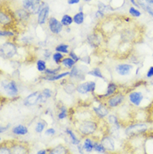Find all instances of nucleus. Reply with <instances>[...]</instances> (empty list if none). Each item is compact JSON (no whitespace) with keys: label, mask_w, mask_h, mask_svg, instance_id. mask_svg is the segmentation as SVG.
I'll return each mask as SVG.
<instances>
[{"label":"nucleus","mask_w":153,"mask_h":154,"mask_svg":"<svg viewBox=\"0 0 153 154\" xmlns=\"http://www.w3.org/2000/svg\"><path fill=\"white\" fill-rule=\"evenodd\" d=\"M97 130V123L91 120L83 121L78 127V131L83 136H90L94 134Z\"/></svg>","instance_id":"obj_1"},{"label":"nucleus","mask_w":153,"mask_h":154,"mask_svg":"<svg viewBox=\"0 0 153 154\" xmlns=\"http://www.w3.org/2000/svg\"><path fill=\"white\" fill-rule=\"evenodd\" d=\"M22 5L23 8H25L30 14H38L40 10L45 6L44 3H40L36 0H23Z\"/></svg>","instance_id":"obj_2"},{"label":"nucleus","mask_w":153,"mask_h":154,"mask_svg":"<svg viewBox=\"0 0 153 154\" xmlns=\"http://www.w3.org/2000/svg\"><path fill=\"white\" fill-rule=\"evenodd\" d=\"M147 125L145 123H136L130 125L126 128V134L128 137H136L138 135L142 134L147 131Z\"/></svg>","instance_id":"obj_3"},{"label":"nucleus","mask_w":153,"mask_h":154,"mask_svg":"<svg viewBox=\"0 0 153 154\" xmlns=\"http://www.w3.org/2000/svg\"><path fill=\"white\" fill-rule=\"evenodd\" d=\"M1 56L7 59H10L15 56L17 54V47L12 42H6L1 46L0 49Z\"/></svg>","instance_id":"obj_4"},{"label":"nucleus","mask_w":153,"mask_h":154,"mask_svg":"<svg viewBox=\"0 0 153 154\" xmlns=\"http://www.w3.org/2000/svg\"><path fill=\"white\" fill-rule=\"evenodd\" d=\"M2 85L4 91L10 96H16L19 93V89L15 81H2Z\"/></svg>","instance_id":"obj_5"},{"label":"nucleus","mask_w":153,"mask_h":154,"mask_svg":"<svg viewBox=\"0 0 153 154\" xmlns=\"http://www.w3.org/2000/svg\"><path fill=\"white\" fill-rule=\"evenodd\" d=\"M48 25H49L50 30L54 35H59L63 30V24L61 22L54 17H51L48 19Z\"/></svg>","instance_id":"obj_6"},{"label":"nucleus","mask_w":153,"mask_h":154,"mask_svg":"<svg viewBox=\"0 0 153 154\" xmlns=\"http://www.w3.org/2000/svg\"><path fill=\"white\" fill-rule=\"evenodd\" d=\"M125 99V96L121 93H117L113 95L111 97H109L106 102L108 107L110 108H115L119 106L123 102V100Z\"/></svg>","instance_id":"obj_7"},{"label":"nucleus","mask_w":153,"mask_h":154,"mask_svg":"<svg viewBox=\"0 0 153 154\" xmlns=\"http://www.w3.org/2000/svg\"><path fill=\"white\" fill-rule=\"evenodd\" d=\"M129 100L131 104L135 106H139L142 104V100L144 99V96L142 92L140 91H133L129 94L128 96Z\"/></svg>","instance_id":"obj_8"},{"label":"nucleus","mask_w":153,"mask_h":154,"mask_svg":"<svg viewBox=\"0 0 153 154\" xmlns=\"http://www.w3.org/2000/svg\"><path fill=\"white\" fill-rule=\"evenodd\" d=\"M39 98H40V92L36 91V92L32 93L24 99L23 104H24V106H35L38 102H39Z\"/></svg>","instance_id":"obj_9"},{"label":"nucleus","mask_w":153,"mask_h":154,"mask_svg":"<svg viewBox=\"0 0 153 154\" xmlns=\"http://www.w3.org/2000/svg\"><path fill=\"white\" fill-rule=\"evenodd\" d=\"M13 21V16L8 13V11H5L2 8L1 13H0V23L2 26H6L11 24Z\"/></svg>","instance_id":"obj_10"},{"label":"nucleus","mask_w":153,"mask_h":154,"mask_svg":"<svg viewBox=\"0 0 153 154\" xmlns=\"http://www.w3.org/2000/svg\"><path fill=\"white\" fill-rule=\"evenodd\" d=\"M132 69V66L129 64H120L115 67V71L121 76L128 75Z\"/></svg>","instance_id":"obj_11"},{"label":"nucleus","mask_w":153,"mask_h":154,"mask_svg":"<svg viewBox=\"0 0 153 154\" xmlns=\"http://www.w3.org/2000/svg\"><path fill=\"white\" fill-rule=\"evenodd\" d=\"M49 13H50V8L48 5H45L44 8L40 10L38 14V23L42 25L46 23L49 17Z\"/></svg>","instance_id":"obj_12"},{"label":"nucleus","mask_w":153,"mask_h":154,"mask_svg":"<svg viewBox=\"0 0 153 154\" xmlns=\"http://www.w3.org/2000/svg\"><path fill=\"white\" fill-rule=\"evenodd\" d=\"M94 112L99 118H104L109 114V108L107 105L100 104L96 107H94Z\"/></svg>","instance_id":"obj_13"},{"label":"nucleus","mask_w":153,"mask_h":154,"mask_svg":"<svg viewBox=\"0 0 153 154\" xmlns=\"http://www.w3.org/2000/svg\"><path fill=\"white\" fill-rule=\"evenodd\" d=\"M12 151V154H29V149L24 144H14L10 147Z\"/></svg>","instance_id":"obj_14"},{"label":"nucleus","mask_w":153,"mask_h":154,"mask_svg":"<svg viewBox=\"0 0 153 154\" xmlns=\"http://www.w3.org/2000/svg\"><path fill=\"white\" fill-rule=\"evenodd\" d=\"M101 144L103 145L106 150L114 151L115 150V143L111 137H104L101 139Z\"/></svg>","instance_id":"obj_15"},{"label":"nucleus","mask_w":153,"mask_h":154,"mask_svg":"<svg viewBox=\"0 0 153 154\" xmlns=\"http://www.w3.org/2000/svg\"><path fill=\"white\" fill-rule=\"evenodd\" d=\"M15 15L19 20H21V21H26V20H28V19H29L30 14H29L25 8H18V9H16Z\"/></svg>","instance_id":"obj_16"},{"label":"nucleus","mask_w":153,"mask_h":154,"mask_svg":"<svg viewBox=\"0 0 153 154\" xmlns=\"http://www.w3.org/2000/svg\"><path fill=\"white\" fill-rule=\"evenodd\" d=\"M117 89H118V86L115 83H113V82L109 83L107 85V88H106V92L104 95V97L109 98L113 95H115V92L117 91Z\"/></svg>","instance_id":"obj_17"},{"label":"nucleus","mask_w":153,"mask_h":154,"mask_svg":"<svg viewBox=\"0 0 153 154\" xmlns=\"http://www.w3.org/2000/svg\"><path fill=\"white\" fill-rule=\"evenodd\" d=\"M69 151L64 145H58L54 148H52L48 154H68Z\"/></svg>","instance_id":"obj_18"},{"label":"nucleus","mask_w":153,"mask_h":154,"mask_svg":"<svg viewBox=\"0 0 153 154\" xmlns=\"http://www.w3.org/2000/svg\"><path fill=\"white\" fill-rule=\"evenodd\" d=\"M13 133L15 135H19V136H23V135L27 134L28 133V128L23 125H19L16 126L13 129H12Z\"/></svg>","instance_id":"obj_19"},{"label":"nucleus","mask_w":153,"mask_h":154,"mask_svg":"<svg viewBox=\"0 0 153 154\" xmlns=\"http://www.w3.org/2000/svg\"><path fill=\"white\" fill-rule=\"evenodd\" d=\"M82 146H83V149H84V150H85L86 152H92V150L94 149L95 143L92 141L91 138L87 137V138L84 139V144L82 145Z\"/></svg>","instance_id":"obj_20"},{"label":"nucleus","mask_w":153,"mask_h":154,"mask_svg":"<svg viewBox=\"0 0 153 154\" xmlns=\"http://www.w3.org/2000/svg\"><path fill=\"white\" fill-rule=\"evenodd\" d=\"M75 64L76 62L70 57L64 58V60L61 62L62 66H64L66 69H72L74 66H75Z\"/></svg>","instance_id":"obj_21"},{"label":"nucleus","mask_w":153,"mask_h":154,"mask_svg":"<svg viewBox=\"0 0 153 154\" xmlns=\"http://www.w3.org/2000/svg\"><path fill=\"white\" fill-rule=\"evenodd\" d=\"M70 75V71H65V72H63V73L57 74L55 75H53V76H46L44 79L47 80V81H59L60 79H63L65 78L67 75Z\"/></svg>","instance_id":"obj_22"},{"label":"nucleus","mask_w":153,"mask_h":154,"mask_svg":"<svg viewBox=\"0 0 153 154\" xmlns=\"http://www.w3.org/2000/svg\"><path fill=\"white\" fill-rule=\"evenodd\" d=\"M52 91L50 89H44L42 92L40 93V98H39V102H44L46 100L51 97Z\"/></svg>","instance_id":"obj_23"},{"label":"nucleus","mask_w":153,"mask_h":154,"mask_svg":"<svg viewBox=\"0 0 153 154\" xmlns=\"http://www.w3.org/2000/svg\"><path fill=\"white\" fill-rule=\"evenodd\" d=\"M73 20H74V22L76 23V24L81 25V24L84 23V14L82 11L77 13L76 14H75L74 17H73Z\"/></svg>","instance_id":"obj_24"},{"label":"nucleus","mask_w":153,"mask_h":154,"mask_svg":"<svg viewBox=\"0 0 153 154\" xmlns=\"http://www.w3.org/2000/svg\"><path fill=\"white\" fill-rule=\"evenodd\" d=\"M137 4H139V5H141V6H142V8H143V9L147 12L151 16V17L153 18V8L150 6L149 4H145L142 0H138Z\"/></svg>","instance_id":"obj_25"},{"label":"nucleus","mask_w":153,"mask_h":154,"mask_svg":"<svg viewBox=\"0 0 153 154\" xmlns=\"http://www.w3.org/2000/svg\"><path fill=\"white\" fill-rule=\"evenodd\" d=\"M56 52H60L62 54H69V45L65 44H60L58 46L55 47Z\"/></svg>","instance_id":"obj_26"},{"label":"nucleus","mask_w":153,"mask_h":154,"mask_svg":"<svg viewBox=\"0 0 153 154\" xmlns=\"http://www.w3.org/2000/svg\"><path fill=\"white\" fill-rule=\"evenodd\" d=\"M60 22L63 24V26H69L74 22V20H73V18L70 15H69V14H65V15H63V17H62Z\"/></svg>","instance_id":"obj_27"},{"label":"nucleus","mask_w":153,"mask_h":154,"mask_svg":"<svg viewBox=\"0 0 153 154\" xmlns=\"http://www.w3.org/2000/svg\"><path fill=\"white\" fill-rule=\"evenodd\" d=\"M76 91L80 93V94H82V95H84V94L88 93L87 82H84V83H81L80 85H77Z\"/></svg>","instance_id":"obj_28"},{"label":"nucleus","mask_w":153,"mask_h":154,"mask_svg":"<svg viewBox=\"0 0 153 154\" xmlns=\"http://www.w3.org/2000/svg\"><path fill=\"white\" fill-rule=\"evenodd\" d=\"M66 132L68 133V135L69 136V137H70V140H71V143L74 144V145H76V146H78L79 144H80V140L77 138L76 136H75V134L71 130H69V129H66Z\"/></svg>","instance_id":"obj_29"},{"label":"nucleus","mask_w":153,"mask_h":154,"mask_svg":"<svg viewBox=\"0 0 153 154\" xmlns=\"http://www.w3.org/2000/svg\"><path fill=\"white\" fill-rule=\"evenodd\" d=\"M36 66H37V69L39 72H44L47 68H46V63L44 60H38L36 62Z\"/></svg>","instance_id":"obj_30"},{"label":"nucleus","mask_w":153,"mask_h":154,"mask_svg":"<svg viewBox=\"0 0 153 154\" xmlns=\"http://www.w3.org/2000/svg\"><path fill=\"white\" fill-rule=\"evenodd\" d=\"M76 85L75 84H72V83H69V84H66L64 87V90L66 93L68 94H73L76 91Z\"/></svg>","instance_id":"obj_31"},{"label":"nucleus","mask_w":153,"mask_h":154,"mask_svg":"<svg viewBox=\"0 0 153 154\" xmlns=\"http://www.w3.org/2000/svg\"><path fill=\"white\" fill-rule=\"evenodd\" d=\"M53 60H54V61L56 63V65H60L61 64L62 60H64V56H63V54L62 53H60V52H55L54 54H53Z\"/></svg>","instance_id":"obj_32"},{"label":"nucleus","mask_w":153,"mask_h":154,"mask_svg":"<svg viewBox=\"0 0 153 154\" xmlns=\"http://www.w3.org/2000/svg\"><path fill=\"white\" fill-rule=\"evenodd\" d=\"M88 75H93L94 77H98V78H100V79H103L104 76L102 73H101V70L99 69V68H95L94 69H92L90 71L87 72Z\"/></svg>","instance_id":"obj_33"},{"label":"nucleus","mask_w":153,"mask_h":154,"mask_svg":"<svg viewBox=\"0 0 153 154\" xmlns=\"http://www.w3.org/2000/svg\"><path fill=\"white\" fill-rule=\"evenodd\" d=\"M60 69H61V67L59 66L58 68H55V69H47L44 71V73L47 75V76H53V75H57Z\"/></svg>","instance_id":"obj_34"},{"label":"nucleus","mask_w":153,"mask_h":154,"mask_svg":"<svg viewBox=\"0 0 153 154\" xmlns=\"http://www.w3.org/2000/svg\"><path fill=\"white\" fill-rule=\"evenodd\" d=\"M129 14L132 17H135V18H138V17H140V16L142 15V13L139 11L138 9L134 8V7H130V8H129Z\"/></svg>","instance_id":"obj_35"},{"label":"nucleus","mask_w":153,"mask_h":154,"mask_svg":"<svg viewBox=\"0 0 153 154\" xmlns=\"http://www.w3.org/2000/svg\"><path fill=\"white\" fill-rule=\"evenodd\" d=\"M46 124L44 122H38L37 125H36V127H35V131L36 132H38V133H40V132H42L44 130V128H45Z\"/></svg>","instance_id":"obj_36"},{"label":"nucleus","mask_w":153,"mask_h":154,"mask_svg":"<svg viewBox=\"0 0 153 154\" xmlns=\"http://www.w3.org/2000/svg\"><path fill=\"white\" fill-rule=\"evenodd\" d=\"M0 36L1 37H13L14 36V33L11 30H5V29H2L0 31Z\"/></svg>","instance_id":"obj_37"},{"label":"nucleus","mask_w":153,"mask_h":154,"mask_svg":"<svg viewBox=\"0 0 153 154\" xmlns=\"http://www.w3.org/2000/svg\"><path fill=\"white\" fill-rule=\"evenodd\" d=\"M68 116V112H67V109L65 107H62L60 109V112L58 114V118L60 120H63L67 117Z\"/></svg>","instance_id":"obj_38"},{"label":"nucleus","mask_w":153,"mask_h":154,"mask_svg":"<svg viewBox=\"0 0 153 154\" xmlns=\"http://www.w3.org/2000/svg\"><path fill=\"white\" fill-rule=\"evenodd\" d=\"M108 121L109 122L114 126H119L118 123V119H117V116H115L114 115H110L108 116Z\"/></svg>","instance_id":"obj_39"},{"label":"nucleus","mask_w":153,"mask_h":154,"mask_svg":"<svg viewBox=\"0 0 153 154\" xmlns=\"http://www.w3.org/2000/svg\"><path fill=\"white\" fill-rule=\"evenodd\" d=\"M87 87H88V92H94L96 91V83L95 81H88L87 82Z\"/></svg>","instance_id":"obj_40"},{"label":"nucleus","mask_w":153,"mask_h":154,"mask_svg":"<svg viewBox=\"0 0 153 154\" xmlns=\"http://www.w3.org/2000/svg\"><path fill=\"white\" fill-rule=\"evenodd\" d=\"M94 149L96 152H104L106 151V148L104 147V146L101 143H95V146H94Z\"/></svg>","instance_id":"obj_41"},{"label":"nucleus","mask_w":153,"mask_h":154,"mask_svg":"<svg viewBox=\"0 0 153 154\" xmlns=\"http://www.w3.org/2000/svg\"><path fill=\"white\" fill-rule=\"evenodd\" d=\"M0 154H12L11 148L6 146H1V147H0Z\"/></svg>","instance_id":"obj_42"},{"label":"nucleus","mask_w":153,"mask_h":154,"mask_svg":"<svg viewBox=\"0 0 153 154\" xmlns=\"http://www.w3.org/2000/svg\"><path fill=\"white\" fill-rule=\"evenodd\" d=\"M69 56L71 58V59H73V60H74L75 62H78L79 60H80V57H79V56H78V55H77L74 51H70V52H69Z\"/></svg>","instance_id":"obj_43"},{"label":"nucleus","mask_w":153,"mask_h":154,"mask_svg":"<svg viewBox=\"0 0 153 154\" xmlns=\"http://www.w3.org/2000/svg\"><path fill=\"white\" fill-rule=\"evenodd\" d=\"M148 117H149V121L153 122V103L151 105L148 110Z\"/></svg>","instance_id":"obj_44"},{"label":"nucleus","mask_w":153,"mask_h":154,"mask_svg":"<svg viewBox=\"0 0 153 154\" xmlns=\"http://www.w3.org/2000/svg\"><path fill=\"white\" fill-rule=\"evenodd\" d=\"M55 130L54 128H50V129H47V131H45V135L47 136H52V135L55 134Z\"/></svg>","instance_id":"obj_45"},{"label":"nucleus","mask_w":153,"mask_h":154,"mask_svg":"<svg viewBox=\"0 0 153 154\" xmlns=\"http://www.w3.org/2000/svg\"><path fill=\"white\" fill-rule=\"evenodd\" d=\"M146 77H147V78H151V77H153V66H151L149 68V69L147 70Z\"/></svg>","instance_id":"obj_46"},{"label":"nucleus","mask_w":153,"mask_h":154,"mask_svg":"<svg viewBox=\"0 0 153 154\" xmlns=\"http://www.w3.org/2000/svg\"><path fill=\"white\" fill-rule=\"evenodd\" d=\"M80 1H81V0H68V1H67V3H68V4L73 5V4H79V3H80Z\"/></svg>","instance_id":"obj_47"},{"label":"nucleus","mask_w":153,"mask_h":154,"mask_svg":"<svg viewBox=\"0 0 153 154\" xmlns=\"http://www.w3.org/2000/svg\"><path fill=\"white\" fill-rule=\"evenodd\" d=\"M142 1L149 4L151 7H153V0H142Z\"/></svg>","instance_id":"obj_48"},{"label":"nucleus","mask_w":153,"mask_h":154,"mask_svg":"<svg viewBox=\"0 0 153 154\" xmlns=\"http://www.w3.org/2000/svg\"><path fill=\"white\" fill-rule=\"evenodd\" d=\"M130 2L131 3V4H133L134 6H136V7H137V8H139V4H137V2L136 1V0H130Z\"/></svg>","instance_id":"obj_49"},{"label":"nucleus","mask_w":153,"mask_h":154,"mask_svg":"<svg viewBox=\"0 0 153 154\" xmlns=\"http://www.w3.org/2000/svg\"><path fill=\"white\" fill-rule=\"evenodd\" d=\"M8 128V126H7V127H1V128H0V130H1V133H3V132H4V131H6L7 129Z\"/></svg>","instance_id":"obj_50"},{"label":"nucleus","mask_w":153,"mask_h":154,"mask_svg":"<svg viewBox=\"0 0 153 154\" xmlns=\"http://www.w3.org/2000/svg\"><path fill=\"white\" fill-rule=\"evenodd\" d=\"M37 154H47V150H45V149L39 150L38 152H37Z\"/></svg>","instance_id":"obj_51"},{"label":"nucleus","mask_w":153,"mask_h":154,"mask_svg":"<svg viewBox=\"0 0 153 154\" xmlns=\"http://www.w3.org/2000/svg\"><path fill=\"white\" fill-rule=\"evenodd\" d=\"M85 2H90V1H91V0H84Z\"/></svg>","instance_id":"obj_52"},{"label":"nucleus","mask_w":153,"mask_h":154,"mask_svg":"<svg viewBox=\"0 0 153 154\" xmlns=\"http://www.w3.org/2000/svg\"><path fill=\"white\" fill-rule=\"evenodd\" d=\"M36 1H38V2H39V1H40V0H36Z\"/></svg>","instance_id":"obj_53"},{"label":"nucleus","mask_w":153,"mask_h":154,"mask_svg":"<svg viewBox=\"0 0 153 154\" xmlns=\"http://www.w3.org/2000/svg\"><path fill=\"white\" fill-rule=\"evenodd\" d=\"M81 154H83V153H81Z\"/></svg>","instance_id":"obj_54"}]
</instances>
